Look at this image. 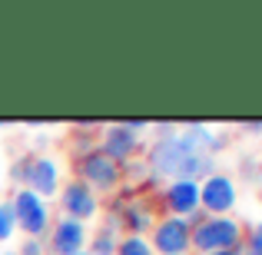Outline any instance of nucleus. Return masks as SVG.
Wrapping results in <instances>:
<instances>
[{
  "label": "nucleus",
  "mask_w": 262,
  "mask_h": 255,
  "mask_svg": "<svg viewBox=\"0 0 262 255\" xmlns=\"http://www.w3.org/2000/svg\"><path fill=\"white\" fill-rule=\"evenodd\" d=\"M226 146V136L216 133L206 123H183L176 136L166 140H153L146 149V172L160 182L169 179H196L203 182L206 176L219 169L216 153Z\"/></svg>",
  "instance_id": "1"
},
{
  "label": "nucleus",
  "mask_w": 262,
  "mask_h": 255,
  "mask_svg": "<svg viewBox=\"0 0 262 255\" xmlns=\"http://www.w3.org/2000/svg\"><path fill=\"white\" fill-rule=\"evenodd\" d=\"M7 172H10V179L17 182V189H30V192H37L40 199H50V202L57 199L60 186H63V163L53 153L20 156Z\"/></svg>",
  "instance_id": "2"
},
{
  "label": "nucleus",
  "mask_w": 262,
  "mask_h": 255,
  "mask_svg": "<svg viewBox=\"0 0 262 255\" xmlns=\"http://www.w3.org/2000/svg\"><path fill=\"white\" fill-rule=\"evenodd\" d=\"M246 222L236 216H206L199 225H192V255H216L226 249H239L243 245Z\"/></svg>",
  "instance_id": "3"
},
{
  "label": "nucleus",
  "mask_w": 262,
  "mask_h": 255,
  "mask_svg": "<svg viewBox=\"0 0 262 255\" xmlns=\"http://www.w3.org/2000/svg\"><path fill=\"white\" fill-rule=\"evenodd\" d=\"M7 202H10L13 222H17V232L24 239H43L50 232V225H53V202L50 199H40L30 189H13Z\"/></svg>",
  "instance_id": "4"
},
{
  "label": "nucleus",
  "mask_w": 262,
  "mask_h": 255,
  "mask_svg": "<svg viewBox=\"0 0 262 255\" xmlns=\"http://www.w3.org/2000/svg\"><path fill=\"white\" fill-rule=\"evenodd\" d=\"M73 179H80V182H83L86 189H93L100 199L116 196V192L123 189V169L116 166L113 159H106L100 149H90V153L73 159Z\"/></svg>",
  "instance_id": "5"
},
{
  "label": "nucleus",
  "mask_w": 262,
  "mask_h": 255,
  "mask_svg": "<svg viewBox=\"0 0 262 255\" xmlns=\"http://www.w3.org/2000/svg\"><path fill=\"white\" fill-rule=\"evenodd\" d=\"M239 205V179L216 169L199 182V209L206 216H236Z\"/></svg>",
  "instance_id": "6"
},
{
  "label": "nucleus",
  "mask_w": 262,
  "mask_h": 255,
  "mask_svg": "<svg viewBox=\"0 0 262 255\" xmlns=\"http://www.w3.org/2000/svg\"><path fill=\"white\" fill-rule=\"evenodd\" d=\"M57 209H60V216L86 225L103 216V199L93 189H86L80 179H63V186L57 192Z\"/></svg>",
  "instance_id": "7"
},
{
  "label": "nucleus",
  "mask_w": 262,
  "mask_h": 255,
  "mask_svg": "<svg viewBox=\"0 0 262 255\" xmlns=\"http://www.w3.org/2000/svg\"><path fill=\"white\" fill-rule=\"evenodd\" d=\"M96 149L123 169V166H129V163H136V156L143 153V136L133 133V129H126L123 123H110V126H103L100 136H96Z\"/></svg>",
  "instance_id": "8"
},
{
  "label": "nucleus",
  "mask_w": 262,
  "mask_h": 255,
  "mask_svg": "<svg viewBox=\"0 0 262 255\" xmlns=\"http://www.w3.org/2000/svg\"><path fill=\"white\" fill-rule=\"evenodd\" d=\"M146 239H149L156 255H183V252H189L192 225L186 219H176V216H160Z\"/></svg>",
  "instance_id": "9"
},
{
  "label": "nucleus",
  "mask_w": 262,
  "mask_h": 255,
  "mask_svg": "<svg viewBox=\"0 0 262 255\" xmlns=\"http://www.w3.org/2000/svg\"><path fill=\"white\" fill-rule=\"evenodd\" d=\"M43 245H47V255H77V252H86L90 229L83 222H73V219H67V216H53V225H50V232L43 236Z\"/></svg>",
  "instance_id": "10"
},
{
  "label": "nucleus",
  "mask_w": 262,
  "mask_h": 255,
  "mask_svg": "<svg viewBox=\"0 0 262 255\" xmlns=\"http://www.w3.org/2000/svg\"><path fill=\"white\" fill-rule=\"evenodd\" d=\"M160 205H163V216L189 219L192 212H199V182L196 179H169V182H163Z\"/></svg>",
  "instance_id": "11"
},
{
  "label": "nucleus",
  "mask_w": 262,
  "mask_h": 255,
  "mask_svg": "<svg viewBox=\"0 0 262 255\" xmlns=\"http://www.w3.org/2000/svg\"><path fill=\"white\" fill-rule=\"evenodd\" d=\"M120 232L123 236H149V229L156 225L160 212H156V202L143 192H133L126 202L120 205Z\"/></svg>",
  "instance_id": "12"
},
{
  "label": "nucleus",
  "mask_w": 262,
  "mask_h": 255,
  "mask_svg": "<svg viewBox=\"0 0 262 255\" xmlns=\"http://www.w3.org/2000/svg\"><path fill=\"white\" fill-rule=\"evenodd\" d=\"M116 242H120V232L106 229V225L100 222V229L90 232V245H86V252H90V255H113V252H116Z\"/></svg>",
  "instance_id": "13"
},
{
  "label": "nucleus",
  "mask_w": 262,
  "mask_h": 255,
  "mask_svg": "<svg viewBox=\"0 0 262 255\" xmlns=\"http://www.w3.org/2000/svg\"><path fill=\"white\" fill-rule=\"evenodd\" d=\"M113 255H156L146 236H120Z\"/></svg>",
  "instance_id": "14"
},
{
  "label": "nucleus",
  "mask_w": 262,
  "mask_h": 255,
  "mask_svg": "<svg viewBox=\"0 0 262 255\" xmlns=\"http://www.w3.org/2000/svg\"><path fill=\"white\" fill-rule=\"evenodd\" d=\"M243 255H262V219H256V222L246 225L243 232Z\"/></svg>",
  "instance_id": "15"
},
{
  "label": "nucleus",
  "mask_w": 262,
  "mask_h": 255,
  "mask_svg": "<svg viewBox=\"0 0 262 255\" xmlns=\"http://www.w3.org/2000/svg\"><path fill=\"white\" fill-rule=\"evenodd\" d=\"M17 236V222H13V212H10V202L0 199V245L10 242Z\"/></svg>",
  "instance_id": "16"
},
{
  "label": "nucleus",
  "mask_w": 262,
  "mask_h": 255,
  "mask_svg": "<svg viewBox=\"0 0 262 255\" xmlns=\"http://www.w3.org/2000/svg\"><path fill=\"white\" fill-rule=\"evenodd\" d=\"M13 252L17 255H47V245H43V239H24Z\"/></svg>",
  "instance_id": "17"
},
{
  "label": "nucleus",
  "mask_w": 262,
  "mask_h": 255,
  "mask_svg": "<svg viewBox=\"0 0 262 255\" xmlns=\"http://www.w3.org/2000/svg\"><path fill=\"white\" fill-rule=\"evenodd\" d=\"M239 176H246V179H256V176H262V163L256 159V156H246V159L239 163Z\"/></svg>",
  "instance_id": "18"
},
{
  "label": "nucleus",
  "mask_w": 262,
  "mask_h": 255,
  "mask_svg": "<svg viewBox=\"0 0 262 255\" xmlns=\"http://www.w3.org/2000/svg\"><path fill=\"white\" fill-rule=\"evenodd\" d=\"M149 129L156 133V140H166V136H176V133H179V123L163 120V123H149Z\"/></svg>",
  "instance_id": "19"
},
{
  "label": "nucleus",
  "mask_w": 262,
  "mask_h": 255,
  "mask_svg": "<svg viewBox=\"0 0 262 255\" xmlns=\"http://www.w3.org/2000/svg\"><path fill=\"white\" fill-rule=\"evenodd\" d=\"M123 126H126V129H133V133H146V129H149V123L146 120H123Z\"/></svg>",
  "instance_id": "20"
},
{
  "label": "nucleus",
  "mask_w": 262,
  "mask_h": 255,
  "mask_svg": "<svg viewBox=\"0 0 262 255\" xmlns=\"http://www.w3.org/2000/svg\"><path fill=\"white\" fill-rule=\"evenodd\" d=\"M243 129H246L249 136H262V120H246Z\"/></svg>",
  "instance_id": "21"
},
{
  "label": "nucleus",
  "mask_w": 262,
  "mask_h": 255,
  "mask_svg": "<svg viewBox=\"0 0 262 255\" xmlns=\"http://www.w3.org/2000/svg\"><path fill=\"white\" fill-rule=\"evenodd\" d=\"M216 255H243V249H226V252H216Z\"/></svg>",
  "instance_id": "22"
},
{
  "label": "nucleus",
  "mask_w": 262,
  "mask_h": 255,
  "mask_svg": "<svg viewBox=\"0 0 262 255\" xmlns=\"http://www.w3.org/2000/svg\"><path fill=\"white\" fill-rule=\"evenodd\" d=\"M4 172H7V163H4V153H0V179H4Z\"/></svg>",
  "instance_id": "23"
},
{
  "label": "nucleus",
  "mask_w": 262,
  "mask_h": 255,
  "mask_svg": "<svg viewBox=\"0 0 262 255\" xmlns=\"http://www.w3.org/2000/svg\"><path fill=\"white\" fill-rule=\"evenodd\" d=\"M0 255H17V252H13V249H0Z\"/></svg>",
  "instance_id": "24"
},
{
  "label": "nucleus",
  "mask_w": 262,
  "mask_h": 255,
  "mask_svg": "<svg viewBox=\"0 0 262 255\" xmlns=\"http://www.w3.org/2000/svg\"><path fill=\"white\" fill-rule=\"evenodd\" d=\"M0 199H4V186H0Z\"/></svg>",
  "instance_id": "25"
},
{
  "label": "nucleus",
  "mask_w": 262,
  "mask_h": 255,
  "mask_svg": "<svg viewBox=\"0 0 262 255\" xmlns=\"http://www.w3.org/2000/svg\"><path fill=\"white\" fill-rule=\"evenodd\" d=\"M0 133H4V120H0Z\"/></svg>",
  "instance_id": "26"
},
{
  "label": "nucleus",
  "mask_w": 262,
  "mask_h": 255,
  "mask_svg": "<svg viewBox=\"0 0 262 255\" xmlns=\"http://www.w3.org/2000/svg\"><path fill=\"white\" fill-rule=\"evenodd\" d=\"M77 255H90V252H77Z\"/></svg>",
  "instance_id": "27"
},
{
  "label": "nucleus",
  "mask_w": 262,
  "mask_h": 255,
  "mask_svg": "<svg viewBox=\"0 0 262 255\" xmlns=\"http://www.w3.org/2000/svg\"><path fill=\"white\" fill-rule=\"evenodd\" d=\"M183 255H192V252H183Z\"/></svg>",
  "instance_id": "28"
}]
</instances>
